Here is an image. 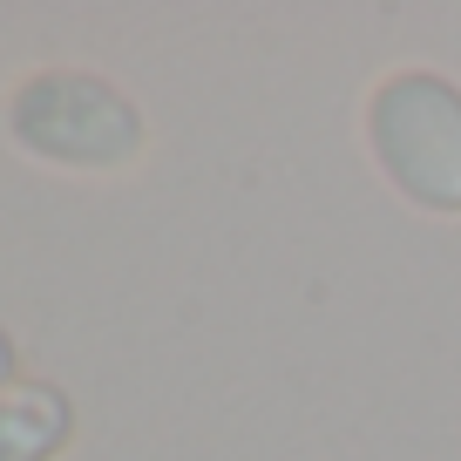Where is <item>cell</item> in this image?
Masks as SVG:
<instances>
[{
	"label": "cell",
	"instance_id": "6da1fadb",
	"mask_svg": "<svg viewBox=\"0 0 461 461\" xmlns=\"http://www.w3.org/2000/svg\"><path fill=\"white\" fill-rule=\"evenodd\" d=\"M380 149L420 203H461V102L447 95V82H393L380 102Z\"/></svg>",
	"mask_w": 461,
	"mask_h": 461
}]
</instances>
